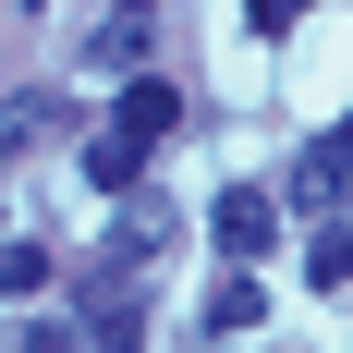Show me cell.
Listing matches in <instances>:
<instances>
[{
  "instance_id": "obj_1",
  "label": "cell",
  "mask_w": 353,
  "mask_h": 353,
  "mask_svg": "<svg viewBox=\"0 0 353 353\" xmlns=\"http://www.w3.org/2000/svg\"><path fill=\"white\" fill-rule=\"evenodd\" d=\"M208 232H219V256H232V268H256V256L281 244V195H256V183H232V195L208 208Z\"/></svg>"
},
{
  "instance_id": "obj_2",
  "label": "cell",
  "mask_w": 353,
  "mask_h": 353,
  "mask_svg": "<svg viewBox=\"0 0 353 353\" xmlns=\"http://www.w3.org/2000/svg\"><path fill=\"white\" fill-rule=\"evenodd\" d=\"M353 183V122H329V134H305V171H292V195L317 208V195H341Z\"/></svg>"
},
{
  "instance_id": "obj_3",
  "label": "cell",
  "mask_w": 353,
  "mask_h": 353,
  "mask_svg": "<svg viewBox=\"0 0 353 353\" xmlns=\"http://www.w3.org/2000/svg\"><path fill=\"white\" fill-rule=\"evenodd\" d=\"M171 122H183V98L159 85V73H134V85H122V122H110V134H134V146H159Z\"/></svg>"
},
{
  "instance_id": "obj_4",
  "label": "cell",
  "mask_w": 353,
  "mask_h": 353,
  "mask_svg": "<svg viewBox=\"0 0 353 353\" xmlns=\"http://www.w3.org/2000/svg\"><path fill=\"white\" fill-rule=\"evenodd\" d=\"M134 171H146L134 134H98V146H85V183H98V195H134Z\"/></svg>"
},
{
  "instance_id": "obj_5",
  "label": "cell",
  "mask_w": 353,
  "mask_h": 353,
  "mask_svg": "<svg viewBox=\"0 0 353 353\" xmlns=\"http://www.w3.org/2000/svg\"><path fill=\"white\" fill-rule=\"evenodd\" d=\"M256 317H268V292H256V281H219V292H208V329H219V341L256 329Z\"/></svg>"
},
{
  "instance_id": "obj_6",
  "label": "cell",
  "mask_w": 353,
  "mask_h": 353,
  "mask_svg": "<svg viewBox=\"0 0 353 353\" xmlns=\"http://www.w3.org/2000/svg\"><path fill=\"white\" fill-rule=\"evenodd\" d=\"M0 292H49V244L12 232V244H0Z\"/></svg>"
},
{
  "instance_id": "obj_7",
  "label": "cell",
  "mask_w": 353,
  "mask_h": 353,
  "mask_svg": "<svg viewBox=\"0 0 353 353\" xmlns=\"http://www.w3.org/2000/svg\"><path fill=\"white\" fill-rule=\"evenodd\" d=\"M305 281H317V292L353 281V232H317V244H305Z\"/></svg>"
},
{
  "instance_id": "obj_8",
  "label": "cell",
  "mask_w": 353,
  "mask_h": 353,
  "mask_svg": "<svg viewBox=\"0 0 353 353\" xmlns=\"http://www.w3.org/2000/svg\"><path fill=\"white\" fill-rule=\"evenodd\" d=\"M292 12H305V0H244V25H256V37H281Z\"/></svg>"
},
{
  "instance_id": "obj_9",
  "label": "cell",
  "mask_w": 353,
  "mask_h": 353,
  "mask_svg": "<svg viewBox=\"0 0 353 353\" xmlns=\"http://www.w3.org/2000/svg\"><path fill=\"white\" fill-rule=\"evenodd\" d=\"M25 353H98V341H73V329H25Z\"/></svg>"
},
{
  "instance_id": "obj_10",
  "label": "cell",
  "mask_w": 353,
  "mask_h": 353,
  "mask_svg": "<svg viewBox=\"0 0 353 353\" xmlns=\"http://www.w3.org/2000/svg\"><path fill=\"white\" fill-rule=\"evenodd\" d=\"M110 12H146V0H110Z\"/></svg>"
},
{
  "instance_id": "obj_11",
  "label": "cell",
  "mask_w": 353,
  "mask_h": 353,
  "mask_svg": "<svg viewBox=\"0 0 353 353\" xmlns=\"http://www.w3.org/2000/svg\"><path fill=\"white\" fill-rule=\"evenodd\" d=\"M12 12H37V0H12Z\"/></svg>"
}]
</instances>
